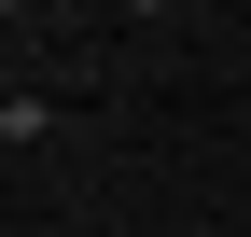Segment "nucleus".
Masks as SVG:
<instances>
[{
  "mask_svg": "<svg viewBox=\"0 0 251 237\" xmlns=\"http://www.w3.org/2000/svg\"><path fill=\"white\" fill-rule=\"evenodd\" d=\"M0 14H42V0H0Z\"/></svg>",
  "mask_w": 251,
  "mask_h": 237,
  "instance_id": "7ed1b4c3",
  "label": "nucleus"
},
{
  "mask_svg": "<svg viewBox=\"0 0 251 237\" xmlns=\"http://www.w3.org/2000/svg\"><path fill=\"white\" fill-rule=\"evenodd\" d=\"M0 140H42V98H0Z\"/></svg>",
  "mask_w": 251,
  "mask_h": 237,
  "instance_id": "f257e3e1",
  "label": "nucleus"
},
{
  "mask_svg": "<svg viewBox=\"0 0 251 237\" xmlns=\"http://www.w3.org/2000/svg\"><path fill=\"white\" fill-rule=\"evenodd\" d=\"M112 14H126V28H153V14H168V0H112Z\"/></svg>",
  "mask_w": 251,
  "mask_h": 237,
  "instance_id": "f03ea898",
  "label": "nucleus"
}]
</instances>
